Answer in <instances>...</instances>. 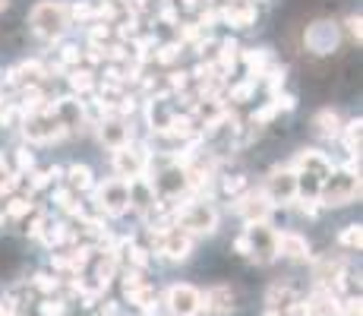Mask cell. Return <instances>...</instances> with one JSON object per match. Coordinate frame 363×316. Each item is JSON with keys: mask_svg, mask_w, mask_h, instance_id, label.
<instances>
[{"mask_svg": "<svg viewBox=\"0 0 363 316\" xmlns=\"http://www.w3.org/2000/svg\"><path fill=\"white\" fill-rule=\"evenodd\" d=\"M332 174V158L325 152L303 149L294 161V178H297V200H319V187Z\"/></svg>", "mask_w": 363, "mask_h": 316, "instance_id": "cell-1", "label": "cell"}, {"mask_svg": "<svg viewBox=\"0 0 363 316\" xmlns=\"http://www.w3.org/2000/svg\"><path fill=\"white\" fill-rule=\"evenodd\" d=\"M29 23H32L35 35H41V38H48V41H57L60 35L69 29V13L57 0H41V4L32 6Z\"/></svg>", "mask_w": 363, "mask_h": 316, "instance_id": "cell-2", "label": "cell"}, {"mask_svg": "<svg viewBox=\"0 0 363 316\" xmlns=\"http://www.w3.org/2000/svg\"><path fill=\"white\" fill-rule=\"evenodd\" d=\"M360 196V174L345 168V171H335L323 180L319 187V206H347Z\"/></svg>", "mask_w": 363, "mask_h": 316, "instance_id": "cell-3", "label": "cell"}, {"mask_svg": "<svg viewBox=\"0 0 363 316\" xmlns=\"http://www.w3.org/2000/svg\"><path fill=\"white\" fill-rule=\"evenodd\" d=\"M174 224L184 228L186 234H215L218 228V212L208 200H193L174 215Z\"/></svg>", "mask_w": 363, "mask_h": 316, "instance_id": "cell-4", "label": "cell"}, {"mask_svg": "<svg viewBox=\"0 0 363 316\" xmlns=\"http://www.w3.org/2000/svg\"><path fill=\"white\" fill-rule=\"evenodd\" d=\"M152 180V190H155V196H158V202L162 206H171V202H177L180 196L190 190V178H186V168L184 165H177V161H171V165H164L162 171L155 174V178H149Z\"/></svg>", "mask_w": 363, "mask_h": 316, "instance_id": "cell-5", "label": "cell"}, {"mask_svg": "<svg viewBox=\"0 0 363 316\" xmlns=\"http://www.w3.org/2000/svg\"><path fill=\"white\" fill-rule=\"evenodd\" d=\"M243 241H247V256L256 259L259 266H269L278 256L275 247V231L269 228V222H247L243 228Z\"/></svg>", "mask_w": 363, "mask_h": 316, "instance_id": "cell-6", "label": "cell"}, {"mask_svg": "<svg viewBox=\"0 0 363 316\" xmlns=\"http://www.w3.org/2000/svg\"><path fill=\"white\" fill-rule=\"evenodd\" d=\"M23 133L29 143H57L64 136V126L51 114V108L45 111H32V114H23Z\"/></svg>", "mask_w": 363, "mask_h": 316, "instance_id": "cell-7", "label": "cell"}, {"mask_svg": "<svg viewBox=\"0 0 363 316\" xmlns=\"http://www.w3.org/2000/svg\"><path fill=\"white\" fill-rule=\"evenodd\" d=\"M265 200L275 206H288V202L297 200V178H294V168H272L269 178H265V187H262Z\"/></svg>", "mask_w": 363, "mask_h": 316, "instance_id": "cell-8", "label": "cell"}, {"mask_svg": "<svg viewBox=\"0 0 363 316\" xmlns=\"http://www.w3.org/2000/svg\"><path fill=\"white\" fill-rule=\"evenodd\" d=\"M149 149L145 146H136L130 139L127 146H121V149H114V171L121 174L123 180H133V178H143L145 171H149Z\"/></svg>", "mask_w": 363, "mask_h": 316, "instance_id": "cell-9", "label": "cell"}, {"mask_svg": "<svg viewBox=\"0 0 363 316\" xmlns=\"http://www.w3.org/2000/svg\"><path fill=\"white\" fill-rule=\"evenodd\" d=\"M95 202L104 215H123L130 212V184L123 178H111L104 180L95 193Z\"/></svg>", "mask_w": 363, "mask_h": 316, "instance_id": "cell-10", "label": "cell"}, {"mask_svg": "<svg viewBox=\"0 0 363 316\" xmlns=\"http://www.w3.org/2000/svg\"><path fill=\"white\" fill-rule=\"evenodd\" d=\"M164 304L171 316H199L202 313V291L193 285H171L164 294Z\"/></svg>", "mask_w": 363, "mask_h": 316, "instance_id": "cell-11", "label": "cell"}, {"mask_svg": "<svg viewBox=\"0 0 363 316\" xmlns=\"http://www.w3.org/2000/svg\"><path fill=\"white\" fill-rule=\"evenodd\" d=\"M313 278H316V288H329V291L338 294L345 288V259L341 256H323L313 263Z\"/></svg>", "mask_w": 363, "mask_h": 316, "instance_id": "cell-12", "label": "cell"}, {"mask_svg": "<svg viewBox=\"0 0 363 316\" xmlns=\"http://www.w3.org/2000/svg\"><path fill=\"white\" fill-rule=\"evenodd\" d=\"M158 250H162L164 259H171V263H184L193 253V234H186L184 228L171 224L164 234H158Z\"/></svg>", "mask_w": 363, "mask_h": 316, "instance_id": "cell-13", "label": "cell"}, {"mask_svg": "<svg viewBox=\"0 0 363 316\" xmlns=\"http://www.w3.org/2000/svg\"><path fill=\"white\" fill-rule=\"evenodd\" d=\"M51 114L60 121V126H64L67 133H76V130H82L86 126V104L79 102V98H73V95H64V98H57V102L51 104Z\"/></svg>", "mask_w": 363, "mask_h": 316, "instance_id": "cell-14", "label": "cell"}, {"mask_svg": "<svg viewBox=\"0 0 363 316\" xmlns=\"http://www.w3.org/2000/svg\"><path fill=\"white\" fill-rule=\"evenodd\" d=\"M303 41L313 54H329L338 48V26L329 23V19H316V23L306 29Z\"/></svg>", "mask_w": 363, "mask_h": 316, "instance_id": "cell-15", "label": "cell"}, {"mask_svg": "<svg viewBox=\"0 0 363 316\" xmlns=\"http://www.w3.org/2000/svg\"><path fill=\"white\" fill-rule=\"evenodd\" d=\"M234 209L243 215V222H265L272 212V202L265 200L262 190H243V193L234 196Z\"/></svg>", "mask_w": 363, "mask_h": 316, "instance_id": "cell-16", "label": "cell"}, {"mask_svg": "<svg viewBox=\"0 0 363 316\" xmlns=\"http://www.w3.org/2000/svg\"><path fill=\"white\" fill-rule=\"evenodd\" d=\"M127 184H130V209H136V212H143V215H152V212H158V209H162L155 190H152V180L145 178V174H143V178L127 180Z\"/></svg>", "mask_w": 363, "mask_h": 316, "instance_id": "cell-17", "label": "cell"}, {"mask_svg": "<svg viewBox=\"0 0 363 316\" xmlns=\"http://www.w3.org/2000/svg\"><path fill=\"white\" fill-rule=\"evenodd\" d=\"M202 310L208 316H231L234 310V291L231 285H212L206 294H202Z\"/></svg>", "mask_w": 363, "mask_h": 316, "instance_id": "cell-18", "label": "cell"}, {"mask_svg": "<svg viewBox=\"0 0 363 316\" xmlns=\"http://www.w3.org/2000/svg\"><path fill=\"white\" fill-rule=\"evenodd\" d=\"M99 139L114 152V149H121V146H127L133 136H130V126L123 117L108 114V117H101V124H99Z\"/></svg>", "mask_w": 363, "mask_h": 316, "instance_id": "cell-19", "label": "cell"}, {"mask_svg": "<svg viewBox=\"0 0 363 316\" xmlns=\"http://www.w3.org/2000/svg\"><path fill=\"white\" fill-rule=\"evenodd\" d=\"M218 19L234 26V29H250V26L256 23V4L253 0H231V4L218 13Z\"/></svg>", "mask_w": 363, "mask_h": 316, "instance_id": "cell-20", "label": "cell"}, {"mask_svg": "<svg viewBox=\"0 0 363 316\" xmlns=\"http://www.w3.org/2000/svg\"><path fill=\"white\" fill-rule=\"evenodd\" d=\"M275 247H278V256H288V259H294V263L310 259V241H306L303 234H297V231H281V234H275Z\"/></svg>", "mask_w": 363, "mask_h": 316, "instance_id": "cell-21", "label": "cell"}, {"mask_svg": "<svg viewBox=\"0 0 363 316\" xmlns=\"http://www.w3.org/2000/svg\"><path fill=\"white\" fill-rule=\"evenodd\" d=\"M145 117H149L152 133H162V136H164L167 124H171V117H174V108L167 104V95H155V98H149V108H145Z\"/></svg>", "mask_w": 363, "mask_h": 316, "instance_id": "cell-22", "label": "cell"}, {"mask_svg": "<svg viewBox=\"0 0 363 316\" xmlns=\"http://www.w3.org/2000/svg\"><path fill=\"white\" fill-rule=\"evenodd\" d=\"M294 300H300V294L291 282H275L269 291H265V304H269V310H284V307H291Z\"/></svg>", "mask_w": 363, "mask_h": 316, "instance_id": "cell-23", "label": "cell"}, {"mask_svg": "<svg viewBox=\"0 0 363 316\" xmlns=\"http://www.w3.org/2000/svg\"><path fill=\"white\" fill-rule=\"evenodd\" d=\"M196 133H199V124H196V117L193 114H174L171 117V124H167V130H164V136H171V139H196Z\"/></svg>", "mask_w": 363, "mask_h": 316, "instance_id": "cell-24", "label": "cell"}, {"mask_svg": "<svg viewBox=\"0 0 363 316\" xmlns=\"http://www.w3.org/2000/svg\"><path fill=\"white\" fill-rule=\"evenodd\" d=\"M127 300H130V304H136L139 310H143V316H152L158 310V291L149 282L139 285L136 291H127Z\"/></svg>", "mask_w": 363, "mask_h": 316, "instance_id": "cell-25", "label": "cell"}, {"mask_svg": "<svg viewBox=\"0 0 363 316\" xmlns=\"http://www.w3.org/2000/svg\"><path fill=\"white\" fill-rule=\"evenodd\" d=\"M243 63H247V70H250V80L259 82V76L269 70V63H272L269 48H250V51H243Z\"/></svg>", "mask_w": 363, "mask_h": 316, "instance_id": "cell-26", "label": "cell"}, {"mask_svg": "<svg viewBox=\"0 0 363 316\" xmlns=\"http://www.w3.org/2000/svg\"><path fill=\"white\" fill-rule=\"evenodd\" d=\"M313 130H316L319 136H325V139H335L341 133V117L335 114L332 108H323L316 117H313Z\"/></svg>", "mask_w": 363, "mask_h": 316, "instance_id": "cell-27", "label": "cell"}, {"mask_svg": "<svg viewBox=\"0 0 363 316\" xmlns=\"http://www.w3.org/2000/svg\"><path fill=\"white\" fill-rule=\"evenodd\" d=\"M67 180H69V190H73V193H86V190L95 187L92 168L89 165H69L67 168Z\"/></svg>", "mask_w": 363, "mask_h": 316, "instance_id": "cell-28", "label": "cell"}, {"mask_svg": "<svg viewBox=\"0 0 363 316\" xmlns=\"http://www.w3.org/2000/svg\"><path fill=\"white\" fill-rule=\"evenodd\" d=\"M67 80H69V89H73V92H79V95H89L95 89V80H92V73H89V70L73 67Z\"/></svg>", "mask_w": 363, "mask_h": 316, "instance_id": "cell-29", "label": "cell"}, {"mask_svg": "<svg viewBox=\"0 0 363 316\" xmlns=\"http://www.w3.org/2000/svg\"><path fill=\"white\" fill-rule=\"evenodd\" d=\"M360 133H363V124L360 121H351L341 126L338 136H345V149L351 152V156H360Z\"/></svg>", "mask_w": 363, "mask_h": 316, "instance_id": "cell-30", "label": "cell"}, {"mask_svg": "<svg viewBox=\"0 0 363 316\" xmlns=\"http://www.w3.org/2000/svg\"><path fill=\"white\" fill-rule=\"evenodd\" d=\"M234 63H237V41L228 38L218 45V67L215 70H218V73H231Z\"/></svg>", "mask_w": 363, "mask_h": 316, "instance_id": "cell-31", "label": "cell"}, {"mask_svg": "<svg viewBox=\"0 0 363 316\" xmlns=\"http://www.w3.org/2000/svg\"><path fill=\"white\" fill-rule=\"evenodd\" d=\"M284 73H288V70H284L281 63H269V70H265V73L259 76V82H265V86H269L272 95H278V89L284 86Z\"/></svg>", "mask_w": 363, "mask_h": 316, "instance_id": "cell-32", "label": "cell"}, {"mask_svg": "<svg viewBox=\"0 0 363 316\" xmlns=\"http://www.w3.org/2000/svg\"><path fill=\"white\" fill-rule=\"evenodd\" d=\"M32 202L29 200H19V196H10V200L4 202V215L6 219H26V215H32Z\"/></svg>", "mask_w": 363, "mask_h": 316, "instance_id": "cell-33", "label": "cell"}, {"mask_svg": "<svg viewBox=\"0 0 363 316\" xmlns=\"http://www.w3.org/2000/svg\"><path fill=\"white\" fill-rule=\"evenodd\" d=\"M32 288H35V291H41L45 298H54V294L60 291V282L54 276H48V272H38V276L32 278Z\"/></svg>", "mask_w": 363, "mask_h": 316, "instance_id": "cell-34", "label": "cell"}, {"mask_svg": "<svg viewBox=\"0 0 363 316\" xmlns=\"http://www.w3.org/2000/svg\"><path fill=\"white\" fill-rule=\"evenodd\" d=\"M338 244H341V247H347V250H360V244H363L360 224H347V228L338 234Z\"/></svg>", "mask_w": 363, "mask_h": 316, "instance_id": "cell-35", "label": "cell"}, {"mask_svg": "<svg viewBox=\"0 0 363 316\" xmlns=\"http://www.w3.org/2000/svg\"><path fill=\"white\" fill-rule=\"evenodd\" d=\"M253 92H256V80H243V82H237V86H231V102H250V98H253Z\"/></svg>", "mask_w": 363, "mask_h": 316, "instance_id": "cell-36", "label": "cell"}, {"mask_svg": "<svg viewBox=\"0 0 363 316\" xmlns=\"http://www.w3.org/2000/svg\"><path fill=\"white\" fill-rule=\"evenodd\" d=\"M38 313H41V316H67V300L45 298V300L38 304Z\"/></svg>", "mask_w": 363, "mask_h": 316, "instance_id": "cell-37", "label": "cell"}, {"mask_svg": "<svg viewBox=\"0 0 363 316\" xmlns=\"http://www.w3.org/2000/svg\"><path fill=\"white\" fill-rule=\"evenodd\" d=\"M67 13H69V16H73V19H79V23H89V19H95V16H99V6H89V4H73Z\"/></svg>", "mask_w": 363, "mask_h": 316, "instance_id": "cell-38", "label": "cell"}, {"mask_svg": "<svg viewBox=\"0 0 363 316\" xmlns=\"http://www.w3.org/2000/svg\"><path fill=\"white\" fill-rule=\"evenodd\" d=\"M221 190H225L228 196H237L247 190V178L243 174H234V178H221Z\"/></svg>", "mask_w": 363, "mask_h": 316, "instance_id": "cell-39", "label": "cell"}, {"mask_svg": "<svg viewBox=\"0 0 363 316\" xmlns=\"http://www.w3.org/2000/svg\"><path fill=\"white\" fill-rule=\"evenodd\" d=\"M180 54H184V51H180V45H162V48H158V54H155V60L158 63H174Z\"/></svg>", "mask_w": 363, "mask_h": 316, "instance_id": "cell-40", "label": "cell"}, {"mask_svg": "<svg viewBox=\"0 0 363 316\" xmlns=\"http://www.w3.org/2000/svg\"><path fill=\"white\" fill-rule=\"evenodd\" d=\"M60 60H64L67 67H76V63L82 60V51L76 45H64V48H60Z\"/></svg>", "mask_w": 363, "mask_h": 316, "instance_id": "cell-41", "label": "cell"}, {"mask_svg": "<svg viewBox=\"0 0 363 316\" xmlns=\"http://www.w3.org/2000/svg\"><path fill=\"white\" fill-rule=\"evenodd\" d=\"M16 165H19V174H26V171H32L35 168V158H32V152L26 149V146L23 149H16Z\"/></svg>", "mask_w": 363, "mask_h": 316, "instance_id": "cell-42", "label": "cell"}, {"mask_svg": "<svg viewBox=\"0 0 363 316\" xmlns=\"http://www.w3.org/2000/svg\"><path fill=\"white\" fill-rule=\"evenodd\" d=\"M51 171H41V174H32V190H45L48 184H51Z\"/></svg>", "mask_w": 363, "mask_h": 316, "instance_id": "cell-43", "label": "cell"}, {"mask_svg": "<svg viewBox=\"0 0 363 316\" xmlns=\"http://www.w3.org/2000/svg\"><path fill=\"white\" fill-rule=\"evenodd\" d=\"M347 29H351L354 41H360V16H347Z\"/></svg>", "mask_w": 363, "mask_h": 316, "instance_id": "cell-44", "label": "cell"}, {"mask_svg": "<svg viewBox=\"0 0 363 316\" xmlns=\"http://www.w3.org/2000/svg\"><path fill=\"white\" fill-rule=\"evenodd\" d=\"M171 89H186V73H171Z\"/></svg>", "mask_w": 363, "mask_h": 316, "instance_id": "cell-45", "label": "cell"}, {"mask_svg": "<svg viewBox=\"0 0 363 316\" xmlns=\"http://www.w3.org/2000/svg\"><path fill=\"white\" fill-rule=\"evenodd\" d=\"M234 253H240V256H247V241H243V234L234 241Z\"/></svg>", "mask_w": 363, "mask_h": 316, "instance_id": "cell-46", "label": "cell"}, {"mask_svg": "<svg viewBox=\"0 0 363 316\" xmlns=\"http://www.w3.org/2000/svg\"><path fill=\"white\" fill-rule=\"evenodd\" d=\"M6 171V158H4V152H0V174Z\"/></svg>", "mask_w": 363, "mask_h": 316, "instance_id": "cell-47", "label": "cell"}, {"mask_svg": "<svg viewBox=\"0 0 363 316\" xmlns=\"http://www.w3.org/2000/svg\"><path fill=\"white\" fill-rule=\"evenodd\" d=\"M6 4H10V0H0V13H4V10H6Z\"/></svg>", "mask_w": 363, "mask_h": 316, "instance_id": "cell-48", "label": "cell"}, {"mask_svg": "<svg viewBox=\"0 0 363 316\" xmlns=\"http://www.w3.org/2000/svg\"><path fill=\"white\" fill-rule=\"evenodd\" d=\"M4 104H6V98H4V95H0V108H4Z\"/></svg>", "mask_w": 363, "mask_h": 316, "instance_id": "cell-49", "label": "cell"}, {"mask_svg": "<svg viewBox=\"0 0 363 316\" xmlns=\"http://www.w3.org/2000/svg\"><path fill=\"white\" fill-rule=\"evenodd\" d=\"M0 316H4V310H0Z\"/></svg>", "mask_w": 363, "mask_h": 316, "instance_id": "cell-50", "label": "cell"}, {"mask_svg": "<svg viewBox=\"0 0 363 316\" xmlns=\"http://www.w3.org/2000/svg\"><path fill=\"white\" fill-rule=\"evenodd\" d=\"M0 76H4V73H0Z\"/></svg>", "mask_w": 363, "mask_h": 316, "instance_id": "cell-51", "label": "cell"}]
</instances>
